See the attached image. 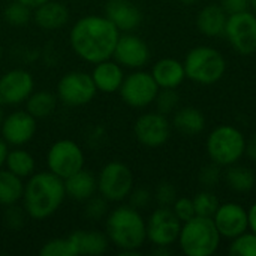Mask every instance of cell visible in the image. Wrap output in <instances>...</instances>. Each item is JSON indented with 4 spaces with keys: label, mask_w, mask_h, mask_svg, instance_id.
<instances>
[{
    "label": "cell",
    "mask_w": 256,
    "mask_h": 256,
    "mask_svg": "<svg viewBox=\"0 0 256 256\" xmlns=\"http://www.w3.org/2000/svg\"><path fill=\"white\" fill-rule=\"evenodd\" d=\"M63 183L66 198H70L76 202H86L98 194V177L86 168L69 176L63 180Z\"/></svg>",
    "instance_id": "obj_22"
},
{
    "label": "cell",
    "mask_w": 256,
    "mask_h": 256,
    "mask_svg": "<svg viewBox=\"0 0 256 256\" xmlns=\"http://www.w3.org/2000/svg\"><path fill=\"white\" fill-rule=\"evenodd\" d=\"M2 58H3V46H2V42H0V63H2Z\"/></svg>",
    "instance_id": "obj_50"
},
{
    "label": "cell",
    "mask_w": 256,
    "mask_h": 256,
    "mask_svg": "<svg viewBox=\"0 0 256 256\" xmlns=\"http://www.w3.org/2000/svg\"><path fill=\"white\" fill-rule=\"evenodd\" d=\"M230 255L234 256H256V234L255 232H243L238 237L232 238L230 249Z\"/></svg>",
    "instance_id": "obj_33"
},
{
    "label": "cell",
    "mask_w": 256,
    "mask_h": 256,
    "mask_svg": "<svg viewBox=\"0 0 256 256\" xmlns=\"http://www.w3.org/2000/svg\"><path fill=\"white\" fill-rule=\"evenodd\" d=\"M98 93L93 78L84 70H69L60 76L56 86L58 100L72 108L88 105Z\"/></svg>",
    "instance_id": "obj_8"
},
{
    "label": "cell",
    "mask_w": 256,
    "mask_h": 256,
    "mask_svg": "<svg viewBox=\"0 0 256 256\" xmlns=\"http://www.w3.org/2000/svg\"><path fill=\"white\" fill-rule=\"evenodd\" d=\"M250 8L256 12V0H250Z\"/></svg>",
    "instance_id": "obj_49"
},
{
    "label": "cell",
    "mask_w": 256,
    "mask_h": 256,
    "mask_svg": "<svg viewBox=\"0 0 256 256\" xmlns=\"http://www.w3.org/2000/svg\"><path fill=\"white\" fill-rule=\"evenodd\" d=\"M105 234L118 250H140L147 242L146 220L132 206H118L105 218Z\"/></svg>",
    "instance_id": "obj_3"
},
{
    "label": "cell",
    "mask_w": 256,
    "mask_h": 256,
    "mask_svg": "<svg viewBox=\"0 0 256 256\" xmlns=\"http://www.w3.org/2000/svg\"><path fill=\"white\" fill-rule=\"evenodd\" d=\"M150 74L153 75L159 88H177L186 78L183 63L171 57L156 62Z\"/></svg>",
    "instance_id": "obj_23"
},
{
    "label": "cell",
    "mask_w": 256,
    "mask_h": 256,
    "mask_svg": "<svg viewBox=\"0 0 256 256\" xmlns=\"http://www.w3.org/2000/svg\"><path fill=\"white\" fill-rule=\"evenodd\" d=\"M4 168L21 177L22 180H27L36 172V159L30 152L24 150L22 147H14L8 152Z\"/></svg>",
    "instance_id": "obj_27"
},
{
    "label": "cell",
    "mask_w": 256,
    "mask_h": 256,
    "mask_svg": "<svg viewBox=\"0 0 256 256\" xmlns=\"http://www.w3.org/2000/svg\"><path fill=\"white\" fill-rule=\"evenodd\" d=\"M18 2H21L22 4L28 6L30 9H36L38 6L44 4V3H45V2H48V0H18Z\"/></svg>",
    "instance_id": "obj_46"
},
{
    "label": "cell",
    "mask_w": 256,
    "mask_h": 256,
    "mask_svg": "<svg viewBox=\"0 0 256 256\" xmlns=\"http://www.w3.org/2000/svg\"><path fill=\"white\" fill-rule=\"evenodd\" d=\"M26 111L30 112L36 120L50 117L58 104V98L56 93L48 90H33V93L27 98Z\"/></svg>",
    "instance_id": "obj_26"
},
{
    "label": "cell",
    "mask_w": 256,
    "mask_h": 256,
    "mask_svg": "<svg viewBox=\"0 0 256 256\" xmlns=\"http://www.w3.org/2000/svg\"><path fill=\"white\" fill-rule=\"evenodd\" d=\"M183 66L186 78L204 86L218 82L226 70V62L222 52L207 45L192 48L188 52Z\"/></svg>",
    "instance_id": "obj_5"
},
{
    "label": "cell",
    "mask_w": 256,
    "mask_h": 256,
    "mask_svg": "<svg viewBox=\"0 0 256 256\" xmlns=\"http://www.w3.org/2000/svg\"><path fill=\"white\" fill-rule=\"evenodd\" d=\"M134 135L140 144L148 148L164 146L171 136V123L160 112H144L134 124Z\"/></svg>",
    "instance_id": "obj_14"
},
{
    "label": "cell",
    "mask_w": 256,
    "mask_h": 256,
    "mask_svg": "<svg viewBox=\"0 0 256 256\" xmlns=\"http://www.w3.org/2000/svg\"><path fill=\"white\" fill-rule=\"evenodd\" d=\"M24 195V180L6 168L0 170V206L18 204Z\"/></svg>",
    "instance_id": "obj_28"
},
{
    "label": "cell",
    "mask_w": 256,
    "mask_h": 256,
    "mask_svg": "<svg viewBox=\"0 0 256 256\" xmlns=\"http://www.w3.org/2000/svg\"><path fill=\"white\" fill-rule=\"evenodd\" d=\"M194 206H195V213L196 216H204V218H213L219 204L218 196L210 192V190H202L196 194L194 198Z\"/></svg>",
    "instance_id": "obj_32"
},
{
    "label": "cell",
    "mask_w": 256,
    "mask_h": 256,
    "mask_svg": "<svg viewBox=\"0 0 256 256\" xmlns=\"http://www.w3.org/2000/svg\"><path fill=\"white\" fill-rule=\"evenodd\" d=\"M132 189L134 174L130 168L120 160L105 164L98 174V194L108 202H122L128 200Z\"/></svg>",
    "instance_id": "obj_7"
},
{
    "label": "cell",
    "mask_w": 256,
    "mask_h": 256,
    "mask_svg": "<svg viewBox=\"0 0 256 256\" xmlns=\"http://www.w3.org/2000/svg\"><path fill=\"white\" fill-rule=\"evenodd\" d=\"M69 238L72 240L78 256L104 255L111 244L108 236L99 230H76L69 234Z\"/></svg>",
    "instance_id": "obj_21"
},
{
    "label": "cell",
    "mask_w": 256,
    "mask_h": 256,
    "mask_svg": "<svg viewBox=\"0 0 256 256\" xmlns=\"http://www.w3.org/2000/svg\"><path fill=\"white\" fill-rule=\"evenodd\" d=\"M213 220L220 237H225L230 240L238 237L240 234L249 230L248 210L237 202L220 204L213 216Z\"/></svg>",
    "instance_id": "obj_17"
},
{
    "label": "cell",
    "mask_w": 256,
    "mask_h": 256,
    "mask_svg": "<svg viewBox=\"0 0 256 256\" xmlns=\"http://www.w3.org/2000/svg\"><path fill=\"white\" fill-rule=\"evenodd\" d=\"M33 90L34 78L27 69L15 68L0 75V104L3 106H16L24 104Z\"/></svg>",
    "instance_id": "obj_13"
},
{
    "label": "cell",
    "mask_w": 256,
    "mask_h": 256,
    "mask_svg": "<svg viewBox=\"0 0 256 256\" xmlns=\"http://www.w3.org/2000/svg\"><path fill=\"white\" fill-rule=\"evenodd\" d=\"M248 218H249V228H250V231L256 234V202L248 210Z\"/></svg>",
    "instance_id": "obj_44"
},
{
    "label": "cell",
    "mask_w": 256,
    "mask_h": 256,
    "mask_svg": "<svg viewBox=\"0 0 256 256\" xmlns=\"http://www.w3.org/2000/svg\"><path fill=\"white\" fill-rule=\"evenodd\" d=\"M220 238L213 218L195 216L182 224L177 242L184 255L210 256L219 249Z\"/></svg>",
    "instance_id": "obj_4"
},
{
    "label": "cell",
    "mask_w": 256,
    "mask_h": 256,
    "mask_svg": "<svg viewBox=\"0 0 256 256\" xmlns=\"http://www.w3.org/2000/svg\"><path fill=\"white\" fill-rule=\"evenodd\" d=\"M3 20L12 27H24L30 22V20H33V9L18 0H14L6 4L3 10Z\"/></svg>",
    "instance_id": "obj_30"
},
{
    "label": "cell",
    "mask_w": 256,
    "mask_h": 256,
    "mask_svg": "<svg viewBox=\"0 0 256 256\" xmlns=\"http://www.w3.org/2000/svg\"><path fill=\"white\" fill-rule=\"evenodd\" d=\"M225 182L230 186V189L244 194V192H250L255 188L256 176L250 168L234 164L228 166L225 172Z\"/></svg>",
    "instance_id": "obj_29"
},
{
    "label": "cell",
    "mask_w": 256,
    "mask_h": 256,
    "mask_svg": "<svg viewBox=\"0 0 256 256\" xmlns=\"http://www.w3.org/2000/svg\"><path fill=\"white\" fill-rule=\"evenodd\" d=\"M38 132V120L26 110H16L4 116L0 126V136L12 147H24Z\"/></svg>",
    "instance_id": "obj_15"
},
{
    "label": "cell",
    "mask_w": 256,
    "mask_h": 256,
    "mask_svg": "<svg viewBox=\"0 0 256 256\" xmlns=\"http://www.w3.org/2000/svg\"><path fill=\"white\" fill-rule=\"evenodd\" d=\"M154 201L160 207H172V204L177 200V190L172 183L170 182H162L158 184L154 194H153Z\"/></svg>",
    "instance_id": "obj_37"
},
{
    "label": "cell",
    "mask_w": 256,
    "mask_h": 256,
    "mask_svg": "<svg viewBox=\"0 0 256 256\" xmlns=\"http://www.w3.org/2000/svg\"><path fill=\"white\" fill-rule=\"evenodd\" d=\"M200 182L204 188L213 189L220 182V165L214 162L210 165H206L200 172Z\"/></svg>",
    "instance_id": "obj_39"
},
{
    "label": "cell",
    "mask_w": 256,
    "mask_h": 256,
    "mask_svg": "<svg viewBox=\"0 0 256 256\" xmlns=\"http://www.w3.org/2000/svg\"><path fill=\"white\" fill-rule=\"evenodd\" d=\"M159 86L156 84L153 75L142 69H135L124 76L123 84L118 90L122 100L130 108H147L156 99Z\"/></svg>",
    "instance_id": "obj_10"
},
{
    "label": "cell",
    "mask_w": 256,
    "mask_h": 256,
    "mask_svg": "<svg viewBox=\"0 0 256 256\" xmlns=\"http://www.w3.org/2000/svg\"><path fill=\"white\" fill-rule=\"evenodd\" d=\"M172 124L180 134L192 136V135H198L204 130L206 117L198 108L184 106V108H180L176 111Z\"/></svg>",
    "instance_id": "obj_25"
},
{
    "label": "cell",
    "mask_w": 256,
    "mask_h": 256,
    "mask_svg": "<svg viewBox=\"0 0 256 256\" xmlns=\"http://www.w3.org/2000/svg\"><path fill=\"white\" fill-rule=\"evenodd\" d=\"M39 255L40 256H78L75 246L72 243V240L68 237H58V238H52L48 240L42 244V248L39 249Z\"/></svg>",
    "instance_id": "obj_31"
},
{
    "label": "cell",
    "mask_w": 256,
    "mask_h": 256,
    "mask_svg": "<svg viewBox=\"0 0 256 256\" xmlns=\"http://www.w3.org/2000/svg\"><path fill=\"white\" fill-rule=\"evenodd\" d=\"M69 18L70 14L68 6L57 0H48L33 9L34 24L45 32H56L63 28L69 22Z\"/></svg>",
    "instance_id": "obj_20"
},
{
    "label": "cell",
    "mask_w": 256,
    "mask_h": 256,
    "mask_svg": "<svg viewBox=\"0 0 256 256\" xmlns=\"http://www.w3.org/2000/svg\"><path fill=\"white\" fill-rule=\"evenodd\" d=\"M93 82L98 88V92L105 94L117 93L123 84L124 80V68L120 66L116 60H104L93 66V70L90 72Z\"/></svg>",
    "instance_id": "obj_19"
},
{
    "label": "cell",
    "mask_w": 256,
    "mask_h": 256,
    "mask_svg": "<svg viewBox=\"0 0 256 256\" xmlns=\"http://www.w3.org/2000/svg\"><path fill=\"white\" fill-rule=\"evenodd\" d=\"M224 34L242 56L254 54L256 52V15L249 9L228 15Z\"/></svg>",
    "instance_id": "obj_11"
},
{
    "label": "cell",
    "mask_w": 256,
    "mask_h": 256,
    "mask_svg": "<svg viewBox=\"0 0 256 256\" xmlns=\"http://www.w3.org/2000/svg\"><path fill=\"white\" fill-rule=\"evenodd\" d=\"M128 200H129V206H132L136 210H142L150 206V202L153 200V194L146 188H136V189L134 188L132 192L129 194Z\"/></svg>",
    "instance_id": "obj_40"
},
{
    "label": "cell",
    "mask_w": 256,
    "mask_h": 256,
    "mask_svg": "<svg viewBox=\"0 0 256 256\" xmlns=\"http://www.w3.org/2000/svg\"><path fill=\"white\" fill-rule=\"evenodd\" d=\"M178 102H180V96L176 92V88H159L153 104H156L158 112L168 116L177 110Z\"/></svg>",
    "instance_id": "obj_34"
},
{
    "label": "cell",
    "mask_w": 256,
    "mask_h": 256,
    "mask_svg": "<svg viewBox=\"0 0 256 256\" xmlns=\"http://www.w3.org/2000/svg\"><path fill=\"white\" fill-rule=\"evenodd\" d=\"M246 153L252 160L256 162V134L250 138L249 142H246Z\"/></svg>",
    "instance_id": "obj_42"
},
{
    "label": "cell",
    "mask_w": 256,
    "mask_h": 256,
    "mask_svg": "<svg viewBox=\"0 0 256 256\" xmlns=\"http://www.w3.org/2000/svg\"><path fill=\"white\" fill-rule=\"evenodd\" d=\"M122 32L105 15H84L69 32V45L74 54L86 63L96 64L112 58Z\"/></svg>",
    "instance_id": "obj_1"
},
{
    "label": "cell",
    "mask_w": 256,
    "mask_h": 256,
    "mask_svg": "<svg viewBox=\"0 0 256 256\" xmlns=\"http://www.w3.org/2000/svg\"><path fill=\"white\" fill-rule=\"evenodd\" d=\"M220 6L225 9V12L228 15H231V14L248 10L249 6H250V0H222Z\"/></svg>",
    "instance_id": "obj_41"
},
{
    "label": "cell",
    "mask_w": 256,
    "mask_h": 256,
    "mask_svg": "<svg viewBox=\"0 0 256 256\" xmlns=\"http://www.w3.org/2000/svg\"><path fill=\"white\" fill-rule=\"evenodd\" d=\"M27 218L28 216H27L24 207H20L16 204L4 207V212H3V224L10 231H20V230H22L24 225H26V219Z\"/></svg>",
    "instance_id": "obj_35"
},
{
    "label": "cell",
    "mask_w": 256,
    "mask_h": 256,
    "mask_svg": "<svg viewBox=\"0 0 256 256\" xmlns=\"http://www.w3.org/2000/svg\"><path fill=\"white\" fill-rule=\"evenodd\" d=\"M3 118H4V111H3V105L0 104V126L3 123Z\"/></svg>",
    "instance_id": "obj_48"
},
{
    "label": "cell",
    "mask_w": 256,
    "mask_h": 256,
    "mask_svg": "<svg viewBox=\"0 0 256 256\" xmlns=\"http://www.w3.org/2000/svg\"><path fill=\"white\" fill-rule=\"evenodd\" d=\"M206 146L210 159L220 166L237 164L246 153L244 135L231 124H220L213 129Z\"/></svg>",
    "instance_id": "obj_6"
},
{
    "label": "cell",
    "mask_w": 256,
    "mask_h": 256,
    "mask_svg": "<svg viewBox=\"0 0 256 256\" xmlns=\"http://www.w3.org/2000/svg\"><path fill=\"white\" fill-rule=\"evenodd\" d=\"M86 165V154L82 147L69 138L57 140L46 152L48 171L60 177L62 180L82 170Z\"/></svg>",
    "instance_id": "obj_9"
},
{
    "label": "cell",
    "mask_w": 256,
    "mask_h": 256,
    "mask_svg": "<svg viewBox=\"0 0 256 256\" xmlns=\"http://www.w3.org/2000/svg\"><path fill=\"white\" fill-rule=\"evenodd\" d=\"M153 254L154 255H171L172 249H171V246H154Z\"/></svg>",
    "instance_id": "obj_45"
},
{
    "label": "cell",
    "mask_w": 256,
    "mask_h": 256,
    "mask_svg": "<svg viewBox=\"0 0 256 256\" xmlns=\"http://www.w3.org/2000/svg\"><path fill=\"white\" fill-rule=\"evenodd\" d=\"M104 15L122 32H134L142 22V12L132 0H106Z\"/></svg>",
    "instance_id": "obj_18"
},
{
    "label": "cell",
    "mask_w": 256,
    "mask_h": 256,
    "mask_svg": "<svg viewBox=\"0 0 256 256\" xmlns=\"http://www.w3.org/2000/svg\"><path fill=\"white\" fill-rule=\"evenodd\" d=\"M180 2H182L183 4H186V6H192V4H195L198 0H180Z\"/></svg>",
    "instance_id": "obj_47"
},
{
    "label": "cell",
    "mask_w": 256,
    "mask_h": 256,
    "mask_svg": "<svg viewBox=\"0 0 256 256\" xmlns=\"http://www.w3.org/2000/svg\"><path fill=\"white\" fill-rule=\"evenodd\" d=\"M171 208H172V212L176 213V216L180 219L182 224H183V222H188V220H190L192 218L196 216V213H195V206H194V200H192V198H186V196L177 198Z\"/></svg>",
    "instance_id": "obj_38"
},
{
    "label": "cell",
    "mask_w": 256,
    "mask_h": 256,
    "mask_svg": "<svg viewBox=\"0 0 256 256\" xmlns=\"http://www.w3.org/2000/svg\"><path fill=\"white\" fill-rule=\"evenodd\" d=\"M66 200L64 183L50 171L34 172L24 183L22 207L33 220H45L56 214Z\"/></svg>",
    "instance_id": "obj_2"
},
{
    "label": "cell",
    "mask_w": 256,
    "mask_h": 256,
    "mask_svg": "<svg viewBox=\"0 0 256 256\" xmlns=\"http://www.w3.org/2000/svg\"><path fill=\"white\" fill-rule=\"evenodd\" d=\"M112 58L124 69H142L150 60V48L142 38L128 32L120 34Z\"/></svg>",
    "instance_id": "obj_16"
},
{
    "label": "cell",
    "mask_w": 256,
    "mask_h": 256,
    "mask_svg": "<svg viewBox=\"0 0 256 256\" xmlns=\"http://www.w3.org/2000/svg\"><path fill=\"white\" fill-rule=\"evenodd\" d=\"M147 240L153 246H172L180 236L182 222L171 207H158L146 220Z\"/></svg>",
    "instance_id": "obj_12"
},
{
    "label": "cell",
    "mask_w": 256,
    "mask_h": 256,
    "mask_svg": "<svg viewBox=\"0 0 256 256\" xmlns=\"http://www.w3.org/2000/svg\"><path fill=\"white\" fill-rule=\"evenodd\" d=\"M108 204L110 202L102 195L96 194L94 196H92L90 200L86 201V208H84L86 218L90 219V220H94V222L105 219L108 212H110L108 210Z\"/></svg>",
    "instance_id": "obj_36"
},
{
    "label": "cell",
    "mask_w": 256,
    "mask_h": 256,
    "mask_svg": "<svg viewBox=\"0 0 256 256\" xmlns=\"http://www.w3.org/2000/svg\"><path fill=\"white\" fill-rule=\"evenodd\" d=\"M228 14L220 4L212 3L204 6L198 16H196V26L198 30L207 36V38H218L225 33Z\"/></svg>",
    "instance_id": "obj_24"
},
{
    "label": "cell",
    "mask_w": 256,
    "mask_h": 256,
    "mask_svg": "<svg viewBox=\"0 0 256 256\" xmlns=\"http://www.w3.org/2000/svg\"><path fill=\"white\" fill-rule=\"evenodd\" d=\"M8 152H9V146H8V144H6V141L0 136V170L4 166Z\"/></svg>",
    "instance_id": "obj_43"
}]
</instances>
